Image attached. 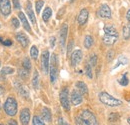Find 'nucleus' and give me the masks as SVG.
<instances>
[{"label":"nucleus","instance_id":"obj_1","mask_svg":"<svg viewBox=\"0 0 130 125\" xmlns=\"http://www.w3.org/2000/svg\"><path fill=\"white\" fill-rule=\"evenodd\" d=\"M75 123L76 125H99L97 118L89 110L81 111L80 115L75 118Z\"/></svg>","mask_w":130,"mask_h":125},{"label":"nucleus","instance_id":"obj_2","mask_svg":"<svg viewBox=\"0 0 130 125\" xmlns=\"http://www.w3.org/2000/svg\"><path fill=\"white\" fill-rule=\"evenodd\" d=\"M98 98L101 103H103L104 105L109 106V107H117L122 104V101L120 99L115 98L107 92H100L98 94Z\"/></svg>","mask_w":130,"mask_h":125},{"label":"nucleus","instance_id":"obj_3","mask_svg":"<svg viewBox=\"0 0 130 125\" xmlns=\"http://www.w3.org/2000/svg\"><path fill=\"white\" fill-rule=\"evenodd\" d=\"M4 111L9 116H14L17 113V101L14 97L9 96L4 103Z\"/></svg>","mask_w":130,"mask_h":125},{"label":"nucleus","instance_id":"obj_4","mask_svg":"<svg viewBox=\"0 0 130 125\" xmlns=\"http://www.w3.org/2000/svg\"><path fill=\"white\" fill-rule=\"evenodd\" d=\"M60 102H61V105L62 107L64 108L66 111H69L70 110V103H69V93H68V89L64 87L61 92H60Z\"/></svg>","mask_w":130,"mask_h":125},{"label":"nucleus","instance_id":"obj_5","mask_svg":"<svg viewBox=\"0 0 130 125\" xmlns=\"http://www.w3.org/2000/svg\"><path fill=\"white\" fill-rule=\"evenodd\" d=\"M97 16L100 17V18L110 19L111 18V9H110L109 5L101 4V6L99 7V9L97 10Z\"/></svg>","mask_w":130,"mask_h":125},{"label":"nucleus","instance_id":"obj_6","mask_svg":"<svg viewBox=\"0 0 130 125\" xmlns=\"http://www.w3.org/2000/svg\"><path fill=\"white\" fill-rule=\"evenodd\" d=\"M41 67L45 74L49 72V52L44 51L41 56Z\"/></svg>","mask_w":130,"mask_h":125},{"label":"nucleus","instance_id":"obj_7","mask_svg":"<svg viewBox=\"0 0 130 125\" xmlns=\"http://www.w3.org/2000/svg\"><path fill=\"white\" fill-rule=\"evenodd\" d=\"M0 10L4 16H8L11 13V5L9 0H0Z\"/></svg>","mask_w":130,"mask_h":125},{"label":"nucleus","instance_id":"obj_8","mask_svg":"<svg viewBox=\"0 0 130 125\" xmlns=\"http://www.w3.org/2000/svg\"><path fill=\"white\" fill-rule=\"evenodd\" d=\"M82 59V51L80 49H77V50H74L71 54V58H70V61H71V65L72 66H77Z\"/></svg>","mask_w":130,"mask_h":125},{"label":"nucleus","instance_id":"obj_9","mask_svg":"<svg viewBox=\"0 0 130 125\" xmlns=\"http://www.w3.org/2000/svg\"><path fill=\"white\" fill-rule=\"evenodd\" d=\"M82 94L78 91V90H73L72 92H71V96H70V98H71V103L74 105V106H78V105H80L82 103Z\"/></svg>","mask_w":130,"mask_h":125},{"label":"nucleus","instance_id":"obj_10","mask_svg":"<svg viewBox=\"0 0 130 125\" xmlns=\"http://www.w3.org/2000/svg\"><path fill=\"white\" fill-rule=\"evenodd\" d=\"M30 120V110L28 108H24L20 112V121L22 125H28Z\"/></svg>","mask_w":130,"mask_h":125},{"label":"nucleus","instance_id":"obj_11","mask_svg":"<svg viewBox=\"0 0 130 125\" xmlns=\"http://www.w3.org/2000/svg\"><path fill=\"white\" fill-rule=\"evenodd\" d=\"M88 16H89V12L86 8H83L81 9V11L79 12V15H78V18H77V21L79 23V25H84L87 20H88Z\"/></svg>","mask_w":130,"mask_h":125},{"label":"nucleus","instance_id":"obj_12","mask_svg":"<svg viewBox=\"0 0 130 125\" xmlns=\"http://www.w3.org/2000/svg\"><path fill=\"white\" fill-rule=\"evenodd\" d=\"M16 40L21 44V46L23 48H26L29 44V40H28L27 36L22 32H18L16 34Z\"/></svg>","mask_w":130,"mask_h":125},{"label":"nucleus","instance_id":"obj_13","mask_svg":"<svg viewBox=\"0 0 130 125\" xmlns=\"http://www.w3.org/2000/svg\"><path fill=\"white\" fill-rule=\"evenodd\" d=\"M67 33H68V25L64 23L60 29V44L62 47L65 46L66 39H67Z\"/></svg>","mask_w":130,"mask_h":125},{"label":"nucleus","instance_id":"obj_14","mask_svg":"<svg viewBox=\"0 0 130 125\" xmlns=\"http://www.w3.org/2000/svg\"><path fill=\"white\" fill-rule=\"evenodd\" d=\"M117 40H118V36H116V35L104 34V36H103V43L107 46H111V45L115 44Z\"/></svg>","mask_w":130,"mask_h":125},{"label":"nucleus","instance_id":"obj_15","mask_svg":"<svg viewBox=\"0 0 130 125\" xmlns=\"http://www.w3.org/2000/svg\"><path fill=\"white\" fill-rule=\"evenodd\" d=\"M50 81L51 83H55L56 80H57V76H58V69H57V64H54V63H51V66H50Z\"/></svg>","mask_w":130,"mask_h":125},{"label":"nucleus","instance_id":"obj_16","mask_svg":"<svg viewBox=\"0 0 130 125\" xmlns=\"http://www.w3.org/2000/svg\"><path fill=\"white\" fill-rule=\"evenodd\" d=\"M18 16H19V19H20L21 24L23 25L24 29L27 30L28 32H31V27H30V25H29V22L27 21V18H26L25 15H24V13L19 12V13H18Z\"/></svg>","mask_w":130,"mask_h":125},{"label":"nucleus","instance_id":"obj_17","mask_svg":"<svg viewBox=\"0 0 130 125\" xmlns=\"http://www.w3.org/2000/svg\"><path fill=\"white\" fill-rule=\"evenodd\" d=\"M26 12H27V15L29 16L32 24L35 25L36 24V18H35V14H34V12L32 10V5H31V3L29 1L26 3Z\"/></svg>","mask_w":130,"mask_h":125},{"label":"nucleus","instance_id":"obj_18","mask_svg":"<svg viewBox=\"0 0 130 125\" xmlns=\"http://www.w3.org/2000/svg\"><path fill=\"white\" fill-rule=\"evenodd\" d=\"M76 88H77V90L80 92L81 94H88V87H87V85L84 83V82H82V81H78V82H76Z\"/></svg>","mask_w":130,"mask_h":125},{"label":"nucleus","instance_id":"obj_19","mask_svg":"<svg viewBox=\"0 0 130 125\" xmlns=\"http://www.w3.org/2000/svg\"><path fill=\"white\" fill-rule=\"evenodd\" d=\"M104 34H107V35H116V36H119L118 35V32L116 30L115 26L111 25V24H108L104 27Z\"/></svg>","mask_w":130,"mask_h":125},{"label":"nucleus","instance_id":"obj_20","mask_svg":"<svg viewBox=\"0 0 130 125\" xmlns=\"http://www.w3.org/2000/svg\"><path fill=\"white\" fill-rule=\"evenodd\" d=\"M42 117H43V119H44L45 121H47V122H50V121H51L52 115H51V111H50L49 108L44 107V108L42 109Z\"/></svg>","mask_w":130,"mask_h":125},{"label":"nucleus","instance_id":"obj_21","mask_svg":"<svg viewBox=\"0 0 130 125\" xmlns=\"http://www.w3.org/2000/svg\"><path fill=\"white\" fill-rule=\"evenodd\" d=\"M122 35H123V38L125 40L130 39V22L123 26V28H122Z\"/></svg>","mask_w":130,"mask_h":125},{"label":"nucleus","instance_id":"obj_22","mask_svg":"<svg viewBox=\"0 0 130 125\" xmlns=\"http://www.w3.org/2000/svg\"><path fill=\"white\" fill-rule=\"evenodd\" d=\"M93 42H94V40H93L92 36H90V35H86L85 36V38H84V46H85L86 49H90L91 46L93 45Z\"/></svg>","mask_w":130,"mask_h":125},{"label":"nucleus","instance_id":"obj_23","mask_svg":"<svg viewBox=\"0 0 130 125\" xmlns=\"http://www.w3.org/2000/svg\"><path fill=\"white\" fill-rule=\"evenodd\" d=\"M51 15H52V10H51V8H50V7H46V8L44 9V11H43V14H42V19H43V21L47 22L49 19H50Z\"/></svg>","mask_w":130,"mask_h":125},{"label":"nucleus","instance_id":"obj_24","mask_svg":"<svg viewBox=\"0 0 130 125\" xmlns=\"http://www.w3.org/2000/svg\"><path fill=\"white\" fill-rule=\"evenodd\" d=\"M17 90H18V92L21 94L23 97H25V98H28V96H29V92L27 91V89H26L24 86H22L21 84L17 85Z\"/></svg>","mask_w":130,"mask_h":125},{"label":"nucleus","instance_id":"obj_25","mask_svg":"<svg viewBox=\"0 0 130 125\" xmlns=\"http://www.w3.org/2000/svg\"><path fill=\"white\" fill-rule=\"evenodd\" d=\"M32 85L34 87V89H38V86H39V74H38V72L36 70L34 71V74H33Z\"/></svg>","mask_w":130,"mask_h":125},{"label":"nucleus","instance_id":"obj_26","mask_svg":"<svg viewBox=\"0 0 130 125\" xmlns=\"http://www.w3.org/2000/svg\"><path fill=\"white\" fill-rule=\"evenodd\" d=\"M38 54H39L38 48L35 46V45H33L31 47V49H30V56H31V58L34 59V60H36L38 58Z\"/></svg>","mask_w":130,"mask_h":125},{"label":"nucleus","instance_id":"obj_27","mask_svg":"<svg viewBox=\"0 0 130 125\" xmlns=\"http://www.w3.org/2000/svg\"><path fill=\"white\" fill-rule=\"evenodd\" d=\"M85 73H86V75H87V77L88 78H92L93 77V72H92V66L89 64V63H87L86 65H85Z\"/></svg>","mask_w":130,"mask_h":125},{"label":"nucleus","instance_id":"obj_28","mask_svg":"<svg viewBox=\"0 0 130 125\" xmlns=\"http://www.w3.org/2000/svg\"><path fill=\"white\" fill-rule=\"evenodd\" d=\"M118 82H119V84H120L121 86H127L128 83H129V79L126 76V74H123V75L121 76V78L118 79Z\"/></svg>","mask_w":130,"mask_h":125},{"label":"nucleus","instance_id":"obj_29","mask_svg":"<svg viewBox=\"0 0 130 125\" xmlns=\"http://www.w3.org/2000/svg\"><path fill=\"white\" fill-rule=\"evenodd\" d=\"M129 62V60H128V58H126L125 56H123V55H121V56H119V58H118V61H117V65L114 67V68H116L117 66H119V65H126V64H128Z\"/></svg>","mask_w":130,"mask_h":125},{"label":"nucleus","instance_id":"obj_30","mask_svg":"<svg viewBox=\"0 0 130 125\" xmlns=\"http://www.w3.org/2000/svg\"><path fill=\"white\" fill-rule=\"evenodd\" d=\"M43 5H44V1H43V0H37V1L35 2V9H36V13H37V14L40 13V11H41Z\"/></svg>","mask_w":130,"mask_h":125},{"label":"nucleus","instance_id":"obj_31","mask_svg":"<svg viewBox=\"0 0 130 125\" xmlns=\"http://www.w3.org/2000/svg\"><path fill=\"white\" fill-rule=\"evenodd\" d=\"M14 72V69L12 67H8V66H5L1 69V74L2 75H8V74H12Z\"/></svg>","mask_w":130,"mask_h":125},{"label":"nucleus","instance_id":"obj_32","mask_svg":"<svg viewBox=\"0 0 130 125\" xmlns=\"http://www.w3.org/2000/svg\"><path fill=\"white\" fill-rule=\"evenodd\" d=\"M119 118H120V116H119V114L118 113H110L109 114V117H108V120L110 121V122H116V121H118L119 120Z\"/></svg>","mask_w":130,"mask_h":125},{"label":"nucleus","instance_id":"obj_33","mask_svg":"<svg viewBox=\"0 0 130 125\" xmlns=\"http://www.w3.org/2000/svg\"><path fill=\"white\" fill-rule=\"evenodd\" d=\"M23 68L28 71H30V69H31V62H30L29 58H27V57L24 58V60H23Z\"/></svg>","mask_w":130,"mask_h":125},{"label":"nucleus","instance_id":"obj_34","mask_svg":"<svg viewBox=\"0 0 130 125\" xmlns=\"http://www.w3.org/2000/svg\"><path fill=\"white\" fill-rule=\"evenodd\" d=\"M32 122H33V125H45L44 122H43V120L39 116H34Z\"/></svg>","mask_w":130,"mask_h":125},{"label":"nucleus","instance_id":"obj_35","mask_svg":"<svg viewBox=\"0 0 130 125\" xmlns=\"http://www.w3.org/2000/svg\"><path fill=\"white\" fill-rule=\"evenodd\" d=\"M114 56H115V53H114L113 50H108V51H107V53H106V59H107L108 62L112 61Z\"/></svg>","mask_w":130,"mask_h":125},{"label":"nucleus","instance_id":"obj_36","mask_svg":"<svg viewBox=\"0 0 130 125\" xmlns=\"http://www.w3.org/2000/svg\"><path fill=\"white\" fill-rule=\"evenodd\" d=\"M89 64L91 65V66H96V64H97V56L95 55V54H93V55H91L90 56V59H89Z\"/></svg>","mask_w":130,"mask_h":125},{"label":"nucleus","instance_id":"obj_37","mask_svg":"<svg viewBox=\"0 0 130 125\" xmlns=\"http://www.w3.org/2000/svg\"><path fill=\"white\" fill-rule=\"evenodd\" d=\"M19 75L23 79L27 78L28 75H29V71L26 70V69H24V68H23V69H20V70H19Z\"/></svg>","mask_w":130,"mask_h":125},{"label":"nucleus","instance_id":"obj_38","mask_svg":"<svg viewBox=\"0 0 130 125\" xmlns=\"http://www.w3.org/2000/svg\"><path fill=\"white\" fill-rule=\"evenodd\" d=\"M11 23H12V25H13L14 28H18V27L20 26V22L18 21L17 18H12V19H11Z\"/></svg>","mask_w":130,"mask_h":125},{"label":"nucleus","instance_id":"obj_39","mask_svg":"<svg viewBox=\"0 0 130 125\" xmlns=\"http://www.w3.org/2000/svg\"><path fill=\"white\" fill-rule=\"evenodd\" d=\"M73 44H74V42L71 40V41H70V43H69V45H68V49H67V55H69V54H70V52H71V50H72V47H73Z\"/></svg>","mask_w":130,"mask_h":125},{"label":"nucleus","instance_id":"obj_40","mask_svg":"<svg viewBox=\"0 0 130 125\" xmlns=\"http://www.w3.org/2000/svg\"><path fill=\"white\" fill-rule=\"evenodd\" d=\"M2 44L5 45V46H11V45H12V41H11L10 39H6L5 41L2 42Z\"/></svg>","mask_w":130,"mask_h":125},{"label":"nucleus","instance_id":"obj_41","mask_svg":"<svg viewBox=\"0 0 130 125\" xmlns=\"http://www.w3.org/2000/svg\"><path fill=\"white\" fill-rule=\"evenodd\" d=\"M13 5H14V8L19 9V8H20V3H19V0H13Z\"/></svg>","mask_w":130,"mask_h":125},{"label":"nucleus","instance_id":"obj_42","mask_svg":"<svg viewBox=\"0 0 130 125\" xmlns=\"http://www.w3.org/2000/svg\"><path fill=\"white\" fill-rule=\"evenodd\" d=\"M55 37H51L50 38V46H51V48H53L54 47V45H55Z\"/></svg>","mask_w":130,"mask_h":125},{"label":"nucleus","instance_id":"obj_43","mask_svg":"<svg viewBox=\"0 0 130 125\" xmlns=\"http://www.w3.org/2000/svg\"><path fill=\"white\" fill-rule=\"evenodd\" d=\"M8 125H18V124H17L16 120L10 119V120H8Z\"/></svg>","mask_w":130,"mask_h":125},{"label":"nucleus","instance_id":"obj_44","mask_svg":"<svg viewBox=\"0 0 130 125\" xmlns=\"http://www.w3.org/2000/svg\"><path fill=\"white\" fill-rule=\"evenodd\" d=\"M58 124H59V125H68L64 121V119H62V118H60V119L58 120Z\"/></svg>","mask_w":130,"mask_h":125},{"label":"nucleus","instance_id":"obj_45","mask_svg":"<svg viewBox=\"0 0 130 125\" xmlns=\"http://www.w3.org/2000/svg\"><path fill=\"white\" fill-rule=\"evenodd\" d=\"M126 19H127L128 22H130V9L127 11V13H126Z\"/></svg>","mask_w":130,"mask_h":125},{"label":"nucleus","instance_id":"obj_46","mask_svg":"<svg viewBox=\"0 0 130 125\" xmlns=\"http://www.w3.org/2000/svg\"><path fill=\"white\" fill-rule=\"evenodd\" d=\"M127 122H128V123H129V124H130V117H129V118H128V119H127Z\"/></svg>","mask_w":130,"mask_h":125},{"label":"nucleus","instance_id":"obj_47","mask_svg":"<svg viewBox=\"0 0 130 125\" xmlns=\"http://www.w3.org/2000/svg\"><path fill=\"white\" fill-rule=\"evenodd\" d=\"M0 108H1V103H0Z\"/></svg>","mask_w":130,"mask_h":125},{"label":"nucleus","instance_id":"obj_48","mask_svg":"<svg viewBox=\"0 0 130 125\" xmlns=\"http://www.w3.org/2000/svg\"><path fill=\"white\" fill-rule=\"evenodd\" d=\"M0 66H1V61H0Z\"/></svg>","mask_w":130,"mask_h":125},{"label":"nucleus","instance_id":"obj_49","mask_svg":"<svg viewBox=\"0 0 130 125\" xmlns=\"http://www.w3.org/2000/svg\"><path fill=\"white\" fill-rule=\"evenodd\" d=\"M0 125H3V124H0Z\"/></svg>","mask_w":130,"mask_h":125}]
</instances>
